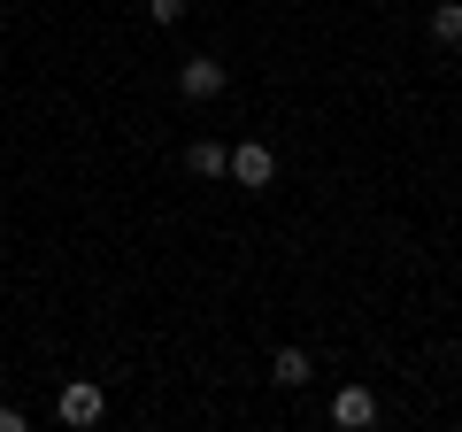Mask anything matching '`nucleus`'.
<instances>
[{
  "label": "nucleus",
  "instance_id": "f257e3e1",
  "mask_svg": "<svg viewBox=\"0 0 462 432\" xmlns=\"http://www.w3.org/2000/svg\"><path fill=\"white\" fill-rule=\"evenodd\" d=\"M224 178H231V185H247V193H270V185H278V147H270V139H239Z\"/></svg>",
  "mask_w": 462,
  "mask_h": 432
},
{
  "label": "nucleus",
  "instance_id": "f03ea898",
  "mask_svg": "<svg viewBox=\"0 0 462 432\" xmlns=\"http://www.w3.org/2000/svg\"><path fill=\"white\" fill-rule=\"evenodd\" d=\"M54 409H62V425H78V432H85V425H100V417H108V394H100L93 379H69Z\"/></svg>",
  "mask_w": 462,
  "mask_h": 432
},
{
  "label": "nucleus",
  "instance_id": "7ed1b4c3",
  "mask_svg": "<svg viewBox=\"0 0 462 432\" xmlns=\"http://www.w3.org/2000/svg\"><path fill=\"white\" fill-rule=\"evenodd\" d=\"M331 425L339 432H370L378 425V394H370V386H339V394H331Z\"/></svg>",
  "mask_w": 462,
  "mask_h": 432
},
{
  "label": "nucleus",
  "instance_id": "20e7f679",
  "mask_svg": "<svg viewBox=\"0 0 462 432\" xmlns=\"http://www.w3.org/2000/svg\"><path fill=\"white\" fill-rule=\"evenodd\" d=\"M178 93L185 100H216L224 93V62H216V54H193V62L178 70Z\"/></svg>",
  "mask_w": 462,
  "mask_h": 432
},
{
  "label": "nucleus",
  "instance_id": "39448f33",
  "mask_svg": "<svg viewBox=\"0 0 462 432\" xmlns=\"http://www.w3.org/2000/svg\"><path fill=\"white\" fill-rule=\"evenodd\" d=\"M185 170H193V178H224L231 147H224V139H193V147H185Z\"/></svg>",
  "mask_w": 462,
  "mask_h": 432
},
{
  "label": "nucleus",
  "instance_id": "423d86ee",
  "mask_svg": "<svg viewBox=\"0 0 462 432\" xmlns=\"http://www.w3.org/2000/svg\"><path fill=\"white\" fill-rule=\"evenodd\" d=\"M431 39H439V47H462V0H439V8H431Z\"/></svg>",
  "mask_w": 462,
  "mask_h": 432
},
{
  "label": "nucleus",
  "instance_id": "0eeeda50",
  "mask_svg": "<svg viewBox=\"0 0 462 432\" xmlns=\"http://www.w3.org/2000/svg\"><path fill=\"white\" fill-rule=\"evenodd\" d=\"M270 379H278V386H309V355H300V348H278V355H270Z\"/></svg>",
  "mask_w": 462,
  "mask_h": 432
},
{
  "label": "nucleus",
  "instance_id": "6e6552de",
  "mask_svg": "<svg viewBox=\"0 0 462 432\" xmlns=\"http://www.w3.org/2000/svg\"><path fill=\"white\" fill-rule=\"evenodd\" d=\"M147 16H154V23L170 32V23H185V0H147Z\"/></svg>",
  "mask_w": 462,
  "mask_h": 432
},
{
  "label": "nucleus",
  "instance_id": "1a4fd4ad",
  "mask_svg": "<svg viewBox=\"0 0 462 432\" xmlns=\"http://www.w3.org/2000/svg\"><path fill=\"white\" fill-rule=\"evenodd\" d=\"M0 432H23V409H8V401H0Z\"/></svg>",
  "mask_w": 462,
  "mask_h": 432
}]
</instances>
